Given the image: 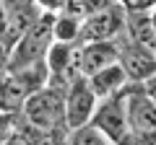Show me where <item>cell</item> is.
Segmentation results:
<instances>
[{
	"label": "cell",
	"mask_w": 156,
	"mask_h": 145,
	"mask_svg": "<svg viewBox=\"0 0 156 145\" xmlns=\"http://www.w3.org/2000/svg\"><path fill=\"white\" fill-rule=\"evenodd\" d=\"M130 143L133 145H156V130H148V132H130Z\"/></svg>",
	"instance_id": "obj_15"
},
{
	"label": "cell",
	"mask_w": 156,
	"mask_h": 145,
	"mask_svg": "<svg viewBox=\"0 0 156 145\" xmlns=\"http://www.w3.org/2000/svg\"><path fill=\"white\" fill-rule=\"evenodd\" d=\"M34 3H37L39 11H44V13H60L68 5V0H34Z\"/></svg>",
	"instance_id": "obj_14"
},
{
	"label": "cell",
	"mask_w": 156,
	"mask_h": 145,
	"mask_svg": "<svg viewBox=\"0 0 156 145\" xmlns=\"http://www.w3.org/2000/svg\"><path fill=\"white\" fill-rule=\"evenodd\" d=\"M117 47H120L117 62L125 70L130 83H143L151 75H156V55L148 47H140V44H135L130 39H125L122 44L117 42Z\"/></svg>",
	"instance_id": "obj_7"
},
{
	"label": "cell",
	"mask_w": 156,
	"mask_h": 145,
	"mask_svg": "<svg viewBox=\"0 0 156 145\" xmlns=\"http://www.w3.org/2000/svg\"><path fill=\"white\" fill-rule=\"evenodd\" d=\"M125 11H154L156 8V0H117Z\"/></svg>",
	"instance_id": "obj_13"
},
{
	"label": "cell",
	"mask_w": 156,
	"mask_h": 145,
	"mask_svg": "<svg viewBox=\"0 0 156 145\" xmlns=\"http://www.w3.org/2000/svg\"><path fill=\"white\" fill-rule=\"evenodd\" d=\"M78 55H81V75L89 78L94 72L115 65L120 47H117V39L115 42H86V44H78Z\"/></svg>",
	"instance_id": "obj_8"
},
{
	"label": "cell",
	"mask_w": 156,
	"mask_h": 145,
	"mask_svg": "<svg viewBox=\"0 0 156 145\" xmlns=\"http://www.w3.org/2000/svg\"><path fill=\"white\" fill-rule=\"evenodd\" d=\"M5 145H23V143H21V140H18V137H11V140H8Z\"/></svg>",
	"instance_id": "obj_17"
},
{
	"label": "cell",
	"mask_w": 156,
	"mask_h": 145,
	"mask_svg": "<svg viewBox=\"0 0 156 145\" xmlns=\"http://www.w3.org/2000/svg\"><path fill=\"white\" fill-rule=\"evenodd\" d=\"M125 31V8L120 3L99 8L94 13H86L81 18V34H78V44L86 42H115Z\"/></svg>",
	"instance_id": "obj_3"
},
{
	"label": "cell",
	"mask_w": 156,
	"mask_h": 145,
	"mask_svg": "<svg viewBox=\"0 0 156 145\" xmlns=\"http://www.w3.org/2000/svg\"><path fill=\"white\" fill-rule=\"evenodd\" d=\"M96 109V96L89 88V80L83 75H78L70 80L62 96V119H65V130L81 127V124L91 122V114Z\"/></svg>",
	"instance_id": "obj_5"
},
{
	"label": "cell",
	"mask_w": 156,
	"mask_h": 145,
	"mask_svg": "<svg viewBox=\"0 0 156 145\" xmlns=\"http://www.w3.org/2000/svg\"><path fill=\"white\" fill-rule=\"evenodd\" d=\"M125 112L130 132L156 130V101L143 91L140 83H128L125 88Z\"/></svg>",
	"instance_id": "obj_6"
},
{
	"label": "cell",
	"mask_w": 156,
	"mask_h": 145,
	"mask_svg": "<svg viewBox=\"0 0 156 145\" xmlns=\"http://www.w3.org/2000/svg\"><path fill=\"white\" fill-rule=\"evenodd\" d=\"M16 119H18V114L0 109V145H5L13 137V132H16Z\"/></svg>",
	"instance_id": "obj_12"
},
{
	"label": "cell",
	"mask_w": 156,
	"mask_h": 145,
	"mask_svg": "<svg viewBox=\"0 0 156 145\" xmlns=\"http://www.w3.org/2000/svg\"><path fill=\"white\" fill-rule=\"evenodd\" d=\"M81 18L78 13L60 11L52 16V34L55 42H65V44H78V34H81Z\"/></svg>",
	"instance_id": "obj_10"
},
{
	"label": "cell",
	"mask_w": 156,
	"mask_h": 145,
	"mask_svg": "<svg viewBox=\"0 0 156 145\" xmlns=\"http://www.w3.org/2000/svg\"><path fill=\"white\" fill-rule=\"evenodd\" d=\"M21 119L42 132H68L62 119V93L47 86L29 93L21 104Z\"/></svg>",
	"instance_id": "obj_2"
},
{
	"label": "cell",
	"mask_w": 156,
	"mask_h": 145,
	"mask_svg": "<svg viewBox=\"0 0 156 145\" xmlns=\"http://www.w3.org/2000/svg\"><path fill=\"white\" fill-rule=\"evenodd\" d=\"M86 80H89V88L94 91L96 101H99V99H107V96L117 93V91H122L125 86L130 83L128 75H125V70L120 67V62H115V65H109V67H104V70L89 75Z\"/></svg>",
	"instance_id": "obj_9"
},
{
	"label": "cell",
	"mask_w": 156,
	"mask_h": 145,
	"mask_svg": "<svg viewBox=\"0 0 156 145\" xmlns=\"http://www.w3.org/2000/svg\"><path fill=\"white\" fill-rule=\"evenodd\" d=\"M52 16L55 13H39L37 21L26 29V31L18 36V42L8 49L5 57V70H21V67H29L34 62H42L50 49V44L55 42V34H52Z\"/></svg>",
	"instance_id": "obj_1"
},
{
	"label": "cell",
	"mask_w": 156,
	"mask_h": 145,
	"mask_svg": "<svg viewBox=\"0 0 156 145\" xmlns=\"http://www.w3.org/2000/svg\"><path fill=\"white\" fill-rule=\"evenodd\" d=\"M65 145H117L115 140H109L101 130H96L94 124H81L65 132Z\"/></svg>",
	"instance_id": "obj_11"
},
{
	"label": "cell",
	"mask_w": 156,
	"mask_h": 145,
	"mask_svg": "<svg viewBox=\"0 0 156 145\" xmlns=\"http://www.w3.org/2000/svg\"><path fill=\"white\" fill-rule=\"evenodd\" d=\"M128 88V86H125ZM125 88L117 91V93L107 96V99H99L96 101V109L91 114V124L96 130L107 135L109 140L120 143L130 135V127H128V112H125Z\"/></svg>",
	"instance_id": "obj_4"
},
{
	"label": "cell",
	"mask_w": 156,
	"mask_h": 145,
	"mask_svg": "<svg viewBox=\"0 0 156 145\" xmlns=\"http://www.w3.org/2000/svg\"><path fill=\"white\" fill-rule=\"evenodd\" d=\"M112 3H117V0H112Z\"/></svg>",
	"instance_id": "obj_18"
},
{
	"label": "cell",
	"mask_w": 156,
	"mask_h": 145,
	"mask_svg": "<svg viewBox=\"0 0 156 145\" xmlns=\"http://www.w3.org/2000/svg\"><path fill=\"white\" fill-rule=\"evenodd\" d=\"M5 18H8V8L0 3V34H3V26H5Z\"/></svg>",
	"instance_id": "obj_16"
}]
</instances>
